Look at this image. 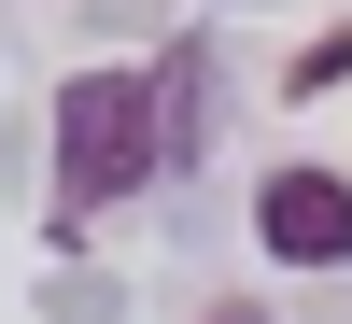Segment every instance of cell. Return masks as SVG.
Listing matches in <instances>:
<instances>
[{"instance_id": "cell-1", "label": "cell", "mask_w": 352, "mask_h": 324, "mask_svg": "<svg viewBox=\"0 0 352 324\" xmlns=\"http://www.w3.org/2000/svg\"><path fill=\"white\" fill-rule=\"evenodd\" d=\"M141 169H155V85L141 71H71L56 85V212H99V197H127Z\"/></svg>"}, {"instance_id": "cell-2", "label": "cell", "mask_w": 352, "mask_h": 324, "mask_svg": "<svg viewBox=\"0 0 352 324\" xmlns=\"http://www.w3.org/2000/svg\"><path fill=\"white\" fill-rule=\"evenodd\" d=\"M254 240H268L282 268H338V254H352V184H338V169H268Z\"/></svg>"}, {"instance_id": "cell-3", "label": "cell", "mask_w": 352, "mask_h": 324, "mask_svg": "<svg viewBox=\"0 0 352 324\" xmlns=\"http://www.w3.org/2000/svg\"><path fill=\"white\" fill-rule=\"evenodd\" d=\"M296 85H310V99H324V85H352V28H324V43L296 56Z\"/></svg>"}]
</instances>
